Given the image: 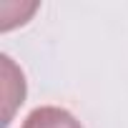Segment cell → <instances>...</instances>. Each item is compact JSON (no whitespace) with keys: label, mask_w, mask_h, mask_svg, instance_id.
Masks as SVG:
<instances>
[{"label":"cell","mask_w":128,"mask_h":128,"mask_svg":"<svg viewBox=\"0 0 128 128\" xmlns=\"http://www.w3.org/2000/svg\"><path fill=\"white\" fill-rule=\"evenodd\" d=\"M20 128H83L80 120L66 110V108H58V106H40L35 110L28 113V118L23 120Z\"/></svg>","instance_id":"cell-1"}]
</instances>
